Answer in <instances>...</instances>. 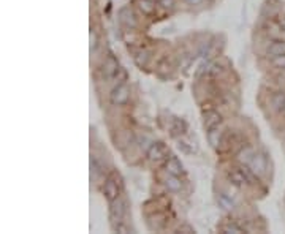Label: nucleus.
<instances>
[{
    "instance_id": "8",
    "label": "nucleus",
    "mask_w": 285,
    "mask_h": 234,
    "mask_svg": "<svg viewBox=\"0 0 285 234\" xmlns=\"http://www.w3.org/2000/svg\"><path fill=\"white\" fill-rule=\"evenodd\" d=\"M165 171L168 174H173V175H181V174H184V166L179 162L178 157H169L165 162Z\"/></svg>"
},
{
    "instance_id": "24",
    "label": "nucleus",
    "mask_w": 285,
    "mask_h": 234,
    "mask_svg": "<svg viewBox=\"0 0 285 234\" xmlns=\"http://www.w3.org/2000/svg\"><path fill=\"white\" fill-rule=\"evenodd\" d=\"M185 2H187L189 5H193V7H196V5H202L205 0H185Z\"/></svg>"
},
{
    "instance_id": "25",
    "label": "nucleus",
    "mask_w": 285,
    "mask_h": 234,
    "mask_svg": "<svg viewBox=\"0 0 285 234\" xmlns=\"http://www.w3.org/2000/svg\"><path fill=\"white\" fill-rule=\"evenodd\" d=\"M280 27L283 28V32H285V16L280 18Z\"/></svg>"
},
{
    "instance_id": "15",
    "label": "nucleus",
    "mask_w": 285,
    "mask_h": 234,
    "mask_svg": "<svg viewBox=\"0 0 285 234\" xmlns=\"http://www.w3.org/2000/svg\"><path fill=\"white\" fill-rule=\"evenodd\" d=\"M136 5H138V10L142 14H146V16H149V14H152L155 11L154 0H136Z\"/></svg>"
},
{
    "instance_id": "11",
    "label": "nucleus",
    "mask_w": 285,
    "mask_h": 234,
    "mask_svg": "<svg viewBox=\"0 0 285 234\" xmlns=\"http://www.w3.org/2000/svg\"><path fill=\"white\" fill-rule=\"evenodd\" d=\"M271 105L277 112L285 115V92H276L271 97Z\"/></svg>"
},
{
    "instance_id": "20",
    "label": "nucleus",
    "mask_w": 285,
    "mask_h": 234,
    "mask_svg": "<svg viewBox=\"0 0 285 234\" xmlns=\"http://www.w3.org/2000/svg\"><path fill=\"white\" fill-rule=\"evenodd\" d=\"M273 65L279 70H285V55L273 57Z\"/></svg>"
},
{
    "instance_id": "5",
    "label": "nucleus",
    "mask_w": 285,
    "mask_h": 234,
    "mask_svg": "<svg viewBox=\"0 0 285 234\" xmlns=\"http://www.w3.org/2000/svg\"><path fill=\"white\" fill-rule=\"evenodd\" d=\"M226 175H228V181H230L238 188H244L246 185H249L246 175H244V172H242L241 168H230L226 172Z\"/></svg>"
},
{
    "instance_id": "1",
    "label": "nucleus",
    "mask_w": 285,
    "mask_h": 234,
    "mask_svg": "<svg viewBox=\"0 0 285 234\" xmlns=\"http://www.w3.org/2000/svg\"><path fill=\"white\" fill-rule=\"evenodd\" d=\"M109 100H111V103L116 105V106H124V105H127L128 100H130V89H128V85L124 84V82L118 84V85L111 91Z\"/></svg>"
},
{
    "instance_id": "2",
    "label": "nucleus",
    "mask_w": 285,
    "mask_h": 234,
    "mask_svg": "<svg viewBox=\"0 0 285 234\" xmlns=\"http://www.w3.org/2000/svg\"><path fill=\"white\" fill-rule=\"evenodd\" d=\"M111 208H109V220L112 223V226H116L119 223H122L124 220V215H125V202L122 199H116L109 202Z\"/></svg>"
},
{
    "instance_id": "6",
    "label": "nucleus",
    "mask_w": 285,
    "mask_h": 234,
    "mask_svg": "<svg viewBox=\"0 0 285 234\" xmlns=\"http://www.w3.org/2000/svg\"><path fill=\"white\" fill-rule=\"evenodd\" d=\"M103 193H105V198L108 199V202L116 201L121 193V185H118V182H114L112 179H108L103 187Z\"/></svg>"
},
{
    "instance_id": "18",
    "label": "nucleus",
    "mask_w": 285,
    "mask_h": 234,
    "mask_svg": "<svg viewBox=\"0 0 285 234\" xmlns=\"http://www.w3.org/2000/svg\"><path fill=\"white\" fill-rule=\"evenodd\" d=\"M149 52L148 51H139L136 55H135V62H136V65L138 67H146L148 65V62H149Z\"/></svg>"
},
{
    "instance_id": "19",
    "label": "nucleus",
    "mask_w": 285,
    "mask_h": 234,
    "mask_svg": "<svg viewBox=\"0 0 285 234\" xmlns=\"http://www.w3.org/2000/svg\"><path fill=\"white\" fill-rule=\"evenodd\" d=\"M223 232H235V234H239V232H244V229H242L241 226H238V225H226V226H223V229H222Z\"/></svg>"
},
{
    "instance_id": "17",
    "label": "nucleus",
    "mask_w": 285,
    "mask_h": 234,
    "mask_svg": "<svg viewBox=\"0 0 285 234\" xmlns=\"http://www.w3.org/2000/svg\"><path fill=\"white\" fill-rule=\"evenodd\" d=\"M217 202H219V206L220 208H223L225 211H232L233 209V201H232V198H228L226 195H223V193H220V195H217Z\"/></svg>"
},
{
    "instance_id": "12",
    "label": "nucleus",
    "mask_w": 285,
    "mask_h": 234,
    "mask_svg": "<svg viewBox=\"0 0 285 234\" xmlns=\"http://www.w3.org/2000/svg\"><path fill=\"white\" fill-rule=\"evenodd\" d=\"M268 55L271 57H279V55H285V41H273L266 49Z\"/></svg>"
},
{
    "instance_id": "23",
    "label": "nucleus",
    "mask_w": 285,
    "mask_h": 234,
    "mask_svg": "<svg viewBox=\"0 0 285 234\" xmlns=\"http://www.w3.org/2000/svg\"><path fill=\"white\" fill-rule=\"evenodd\" d=\"M179 232H195V229L190 228V226H187V225H184V226L179 228Z\"/></svg>"
},
{
    "instance_id": "9",
    "label": "nucleus",
    "mask_w": 285,
    "mask_h": 234,
    "mask_svg": "<svg viewBox=\"0 0 285 234\" xmlns=\"http://www.w3.org/2000/svg\"><path fill=\"white\" fill-rule=\"evenodd\" d=\"M220 124H222L220 112H217L216 109H211V111L206 112V115H205V125H206L208 130L214 128V127H219Z\"/></svg>"
},
{
    "instance_id": "3",
    "label": "nucleus",
    "mask_w": 285,
    "mask_h": 234,
    "mask_svg": "<svg viewBox=\"0 0 285 234\" xmlns=\"http://www.w3.org/2000/svg\"><path fill=\"white\" fill-rule=\"evenodd\" d=\"M249 166L256 175H263V174H266V169H268V160L263 154L255 152L252 160L249 162Z\"/></svg>"
},
{
    "instance_id": "7",
    "label": "nucleus",
    "mask_w": 285,
    "mask_h": 234,
    "mask_svg": "<svg viewBox=\"0 0 285 234\" xmlns=\"http://www.w3.org/2000/svg\"><path fill=\"white\" fill-rule=\"evenodd\" d=\"M119 19L124 25L130 27V28H135L138 27V19H136V14L130 10V8H122L119 11Z\"/></svg>"
},
{
    "instance_id": "4",
    "label": "nucleus",
    "mask_w": 285,
    "mask_h": 234,
    "mask_svg": "<svg viewBox=\"0 0 285 234\" xmlns=\"http://www.w3.org/2000/svg\"><path fill=\"white\" fill-rule=\"evenodd\" d=\"M148 158L154 163H159L162 160L166 158V149L162 142H154L151 148L148 149Z\"/></svg>"
},
{
    "instance_id": "14",
    "label": "nucleus",
    "mask_w": 285,
    "mask_h": 234,
    "mask_svg": "<svg viewBox=\"0 0 285 234\" xmlns=\"http://www.w3.org/2000/svg\"><path fill=\"white\" fill-rule=\"evenodd\" d=\"M103 70L106 71V75L108 76H114V75H118V71L121 70L119 65H118V61L114 58L112 55H108L106 57V61H105V67Z\"/></svg>"
},
{
    "instance_id": "16",
    "label": "nucleus",
    "mask_w": 285,
    "mask_h": 234,
    "mask_svg": "<svg viewBox=\"0 0 285 234\" xmlns=\"http://www.w3.org/2000/svg\"><path fill=\"white\" fill-rule=\"evenodd\" d=\"M253 149L252 148H244L242 149L239 154H238V162L241 163V165H249V162L252 160V157H253Z\"/></svg>"
},
{
    "instance_id": "13",
    "label": "nucleus",
    "mask_w": 285,
    "mask_h": 234,
    "mask_svg": "<svg viewBox=\"0 0 285 234\" xmlns=\"http://www.w3.org/2000/svg\"><path fill=\"white\" fill-rule=\"evenodd\" d=\"M220 138H222V131L219 127H214L208 130V141L214 149H217L220 145Z\"/></svg>"
},
{
    "instance_id": "21",
    "label": "nucleus",
    "mask_w": 285,
    "mask_h": 234,
    "mask_svg": "<svg viewBox=\"0 0 285 234\" xmlns=\"http://www.w3.org/2000/svg\"><path fill=\"white\" fill-rule=\"evenodd\" d=\"M208 73H209L211 76H217V75H220V73H222V67L217 65V64H212V65L208 68Z\"/></svg>"
},
{
    "instance_id": "22",
    "label": "nucleus",
    "mask_w": 285,
    "mask_h": 234,
    "mask_svg": "<svg viewBox=\"0 0 285 234\" xmlns=\"http://www.w3.org/2000/svg\"><path fill=\"white\" fill-rule=\"evenodd\" d=\"M160 5L163 8H171V7L175 5V0H160Z\"/></svg>"
},
{
    "instance_id": "10",
    "label": "nucleus",
    "mask_w": 285,
    "mask_h": 234,
    "mask_svg": "<svg viewBox=\"0 0 285 234\" xmlns=\"http://www.w3.org/2000/svg\"><path fill=\"white\" fill-rule=\"evenodd\" d=\"M165 187L169 190V192H181V188H182V182L179 179V175H173V174H168L166 172V178H165Z\"/></svg>"
}]
</instances>
